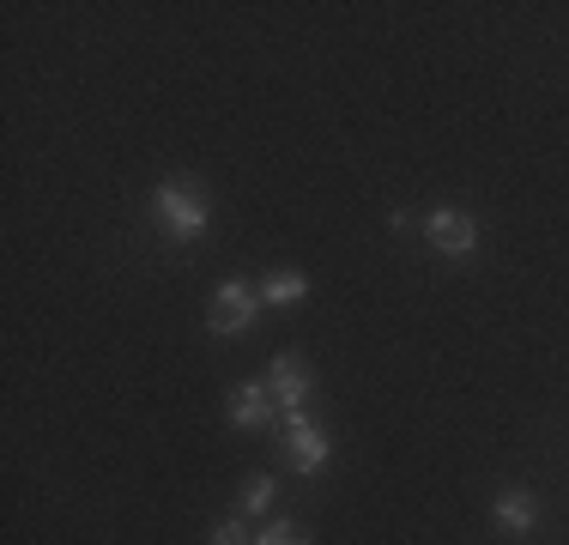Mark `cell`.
<instances>
[{"mask_svg":"<svg viewBox=\"0 0 569 545\" xmlns=\"http://www.w3.org/2000/svg\"><path fill=\"white\" fill-rule=\"evenodd\" d=\"M309 382H315V376H309V363H297V358H279L273 376H267V388H273V400L284 412H297L309 400Z\"/></svg>","mask_w":569,"mask_h":545,"instance_id":"cell-5","label":"cell"},{"mask_svg":"<svg viewBox=\"0 0 569 545\" xmlns=\"http://www.w3.org/2000/svg\"><path fill=\"white\" fill-rule=\"evenodd\" d=\"M255 545H261V539H255Z\"/></svg>","mask_w":569,"mask_h":545,"instance_id":"cell-11","label":"cell"},{"mask_svg":"<svg viewBox=\"0 0 569 545\" xmlns=\"http://www.w3.org/2000/svg\"><path fill=\"white\" fill-rule=\"evenodd\" d=\"M497 522L515 527V534L534 527V503H527V491H503V497H497Z\"/></svg>","mask_w":569,"mask_h":545,"instance_id":"cell-7","label":"cell"},{"mask_svg":"<svg viewBox=\"0 0 569 545\" xmlns=\"http://www.w3.org/2000/svg\"><path fill=\"white\" fill-rule=\"evenodd\" d=\"M152 213H158V225L170 230V237H183V243H194L206 230V206H200V194H194L188 182H164V188L152 194Z\"/></svg>","mask_w":569,"mask_h":545,"instance_id":"cell-1","label":"cell"},{"mask_svg":"<svg viewBox=\"0 0 569 545\" xmlns=\"http://www.w3.org/2000/svg\"><path fill=\"white\" fill-rule=\"evenodd\" d=\"M206 321H213V333H242V328L255 321V291H249V285H237V279L218 285L213 316H206Z\"/></svg>","mask_w":569,"mask_h":545,"instance_id":"cell-2","label":"cell"},{"mask_svg":"<svg viewBox=\"0 0 569 545\" xmlns=\"http://www.w3.org/2000/svg\"><path fill=\"white\" fill-rule=\"evenodd\" d=\"M303 291H309V285L297 279V272H273V279H267V291H261V297H267V304H297V297H303Z\"/></svg>","mask_w":569,"mask_h":545,"instance_id":"cell-8","label":"cell"},{"mask_svg":"<svg viewBox=\"0 0 569 545\" xmlns=\"http://www.w3.org/2000/svg\"><path fill=\"white\" fill-rule=\"evenodd\" d=\"M267 503H273V479H249V491H242V510H255V515H261L267 510Z\"/></svg>","mask_w":569,"mask_h":545,"instance_id":"cell-9","label":"cell"},{"mask_svg":"<svg viewBox=\"0 0 569 545\" xmlns=\"http://www.w3.org/2000/svg\"><path fill=\"white\" fill-rule=\"evenodd\" d=\"M284 424H291V466H297V473H321V466H328V436L309 424L303 407L284 412Z\"/></svg>","mask_w":569,"mask_h":545,"instance_id":"cell-3","label":"cell"},{"mask_svg":"<svg viewBox=\"0 0 569 545\" xmlns=\"http://www.w3.org/2000/svg\"><path fill=\"white\" fill-rule=\"evenodd\" d=\"M431 243H436L443 255H467L473 243H478V225H473L467 213H436V218H431Z\"/></svg>","mask_w":569,"mask_h":545,"instance_id":"cell-6","label":"cell"},{"mask_svg":"<svg viewBox=\"0 0 569 545\" xmlns=\"http://www.w3.org/2000/svg\"><path fill=\"white\" fill-rule=\"evenodd\" d=\"M273 412H279V400H273V388H261V382H242L237 394H230V424H242V431L273 424Z\"/></svg>","mask_w":569,"mask_h":545,"instance_id":"cell-4","label":"cell"},{"mask_svg":"<svg viewBox=\"0 0 569 545\" xmlns=\"http://www.w3.org/2000/svg\"><path fill=\"white\" fill-rule=\"evenodd\" d=\"M261 545H309V539L297 534L291 522H273V527H267V534H261Z\"/></svg>","mask_w":569,"mask_h":545,"instance_id":"cell-10","label":"cell"}]
</instances>
